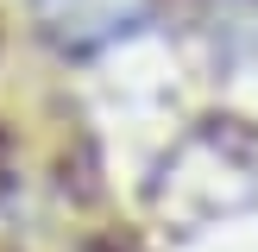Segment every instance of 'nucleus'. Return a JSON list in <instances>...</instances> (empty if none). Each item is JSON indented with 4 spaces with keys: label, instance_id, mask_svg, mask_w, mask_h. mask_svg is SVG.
<instances>
[{
    "label": "nucleus",
    "instance_id": "f257e3e1",
    "mask_svg": "<svg viewBox=\"0 0 258 252\" xmlns=\"http://www.w3.org/2000/svg\"><path fill=\"white\" fill-rule=\"evenodd\" d=\"M139 0H44V25L63 44H95L107 32H126Z\"/></svg>",
    "mask_w": 258,
    "mask_h": 252
}]
</instances>
